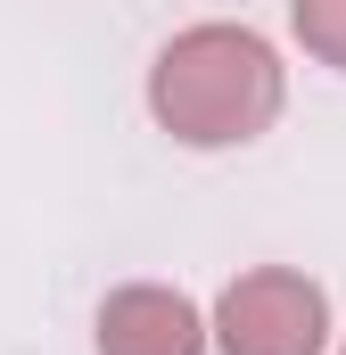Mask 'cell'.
I'll return each mask as SVG.
<instances>
[{
    "instance_id": "1",
    "label": "cell",
    "mask_w": 346,
    "mask_h": 355,
    "mask_svg": "<svg viewBox=\"0 0 346 355\" xmlns=\"http://www.w3.org/2000/svg\"><path fill=\"white\" fill-rule=\"evenodd\" d=\"M289 107V67L256 25H181L149 67V116L181 149H248Z\"/></svg>"
},
{
    "instance_id": "2",
    "label": "cell",
    "mask_w": 346,
    "mask_h": 355,
    "mask_svg": "<svg viewBox=\"0 0 346 355\" xmlns=\"http://www.w3.org/2000/svg\"><path fill=\"white\" fill-rule=\"evenodd\" d=\"M215 347L223 355H322L330 347V289L297 265H248L215 297Z\"/></svg>"
},
{
    "instance_id": "3",
    "label": "cell",
    "mask_w": 346,
    "mask_h": 355,
    "mask_svg": "<svg viewBox=\"0 0 346 355\" xmlns=\"http://www.w3.org/2000/svg\"><path fill=\"white\" fill-rule=\"evenodd\" d=\"M91 347H99V355H206V347H215V314H198L190 289L124 281V289L99 297Z\"/></svg>"
},
{
    "instance_id": "4",
    "label": "cell",
    "mask_w": 346,
    "mask_h": 355,
    "mask_svg": "<svg viewBox=\"0 0 346 355\" xmlns=\"http://www.w3.org/2000/svg\"><path fill=\"white\" fill-rule=\"evenodd\" d=\"M289 33L305 42L313 67L346 75V0H289Z\"/></svg>"
},
{
    "instance_id": "5",
    "label": "cell",
    "mask_w": 346,
    "mask_h": 355,
    "mask_svg": "<svg viewBox=\"0 0 346 355\" xmlns=\"http://www.w3.org/2000/svg\"><path fill=\"white\" fill-rule=\"evenodd\" d=\"M338 355H346V347H338Z\"/></svg>"
}]
</instances>
